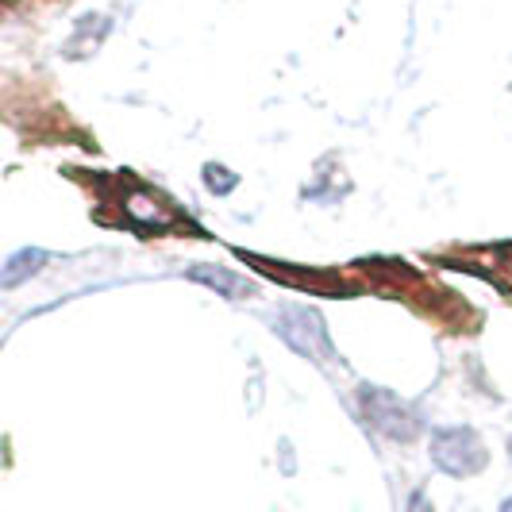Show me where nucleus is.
I'll return each instance as SVG.
<instances>
[{"label":"nucleus","instance_id":"1","mask_svg":"<svg viewBox=\"0 0 512 512\" xmlns=\"http://www.w3.org/2000/svg\"><path fill=\"white\" fill-rule=\"evenodd\" d=\"M432 462H436L443 474H451V478H474V474H482L489 466V447L486 439L478 436L474 428H439L432 432Z\"/></svg>","mask_w":512,"mask_h":512},{"label":"nucleus","instance_id":"2","mask_svg":"<svg viewBox=\"0 0 512 512\" xmlns=\"http://www.w3.org/2000/svg\"><path fill=\"white\" fill-rule=\"evenodd\" d=\"M362 409H366V420H370L378 432L401 439V443L416 439L420 428H424V420L416 416L412 405H405L401 397H393V393H385V389H374V385L362 389Z\"/></svg>","mask_w":512,"mask_h":512},{"label":"nucleus","instance_id":"3","mask_svg":"<svg viewBox=\"0 0 512 512\" xmlns=\"http://www.w3.org/2000/svg\"><path fill=\"white\" fill-rule=\"evenodd\" d=\"M47 251L43 247H24V251H16V255L4 262V270H0V285L4 289H16V285H24L31 282L43 266H47Z\"/></svg>","mask_w":512,"mask_h":512},{"label":"nucleus","instance_id":"4","mask_svg":"<svg viewBox=\"0 0 512 512\" xmlns=\"http://www.w3.org/2000/svg\"><path fill=\"white\" fill-rule=\"evenodd\" d=\"M189 278L193 282H205V285H212V289H220L224 297H251L255 293V285L247 282V278H239V274H231V270H224V266H193L189 270Z\"/></svg>","mask_w":512,"mask_h":512},{"label":"nucleus","instance_id":"5","mask_svg":"<svg viewBox=\"0 0 512 512\" xmlns=\"http://www.w3.org/2000/svg\"><path fill=\"white\" fill-rule=\"evenodd\" d=\"M205 181H208V189H212L216 197H224V193H231V189L239 185V178H235L231 170H224L220 162H208V166H205Z\"/></svg>","mask_w":512,"mask_h":512},{"label":"nucleus","instance_id":"6","mask_svg":"<svg viewBox=\"0 0 512 512\" xmlns=\"http://www.w3.org/2000/svg\"><path fill=\"white\" fill-rule=\"evenodd\" d=\"M409 512H436V505H432V497H428L424 489H416L409 501Z\"/></svg>","mask_w":512,"mask_h":512},{"label":"nucleus","instance_id":"7","mask_svg":"<svg viewBox=\"0 0 512 512\" xmlns=\"http://www.w3.org/2000/svg\"><path fill=\"white\" fill-rule=\"evenodd\" d=\"M501 512H512V497L505 501V505H501Z\"/></svg>","mask_w":512,"mask_h":512},{"label":"nucleus","instance_id":"8","mask_svg":"<svg viewBox=\"0 0 512 512\" xmlns=\"http://www.w3.org/2000/svg\"><path fill=\"white\" fill-rule=\"evenodd\" d=\"M509 459H512V439H509Z\"/></svg>","mask_w":512,"mask_h":512}]
</instances>
